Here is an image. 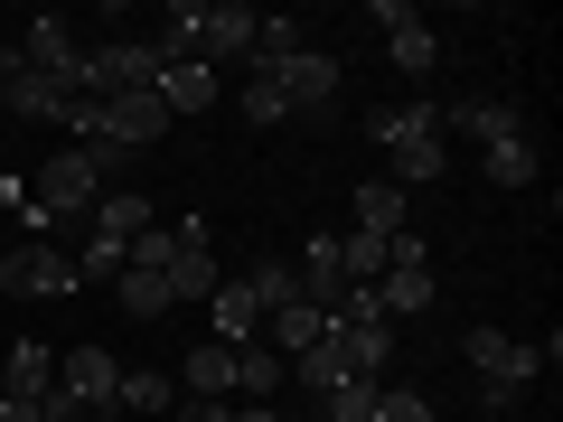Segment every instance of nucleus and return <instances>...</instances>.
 Segmentation results:
<instances>
[{"mask_svg":"<svg viewBox=\"0 0 563 422\" xmlns=\"http://www.w3.org/2000/svg\"><path fill=\"white\" fill-rule=\"evenodd\" d=\"M141 273H161L169 281V310L179 301H217V244H207V216H179V225H151V235L132 244Z\"/></svg>","mask_w":563,"mask_h":422,"instance_id":"nucleus-1","label":"nucleus"},{"mask_svg":"<svg viewBox=\"0 0 563 422\" xmlns=\"http://www.w3.org/2000/svg\"><path fill=\"white\" fill-rule=\"evenodd\" d=\"M366 132L395 151V188L404 179H451V132H442V103H376Z\"/></svg>","mask_w":563,"mask_h":422,"instance_id":"nucleus-2","label":"nucleus"},{"mask_svg":"<svg viewBox=\"0 0 563 422\" xmlns=\"http://www.w3.org/2000/svg\"><path fill=\"white\" fill-rule=\"evenodd\" d=\"M563 357V338H544V347H526V338H507V329H470V366H479V395H488V413H517L526 395H536V376Z\"/></svg>","mask_w":563,"mask_h":422,"instance_id":"nucleus-3","label":"nucleus"},{"mask_svg":"<svg viewBox=\"0 0 563 422\" xmlns=\"http://www.w3.org/2000/svg\"><path fill=\"white\" fill-rule=\"evenodd\" d=\"M95 198H103V169L85 160L76 141H66V151H47V160L29 169V207H38V225H66V216H95Z\"/></svg>","mask_w":563,"mask_h":422,"instance_id":"nucleus-4","label":"nucleus"},{"mask_svg":"<svg viewBox=\"0 0 563 422\" xmlns=\"http://www.w3.org/2000/svg\"><path fill=\"white\" fill-rule=\"evenodd\" d=\"M432 291H442V281H432V244H422L413 225H404V235L385 244L376 301H385V320H422V310H432Z\"/></svg>","mask_w":563,"mask_h":422,"instance_id":"nucleus-5","label":"nucleus"},{"mask_svg":"<svg viewBox=\"0 0 563 422\" xmlns=\"http://www.w3.org/2000/svg\"><path fill=\"white\" fill-rule=\"evenodd\" d=\"M244 76H273L282 113H320V103L339 95V57H329V47H301V57H282V66H244Z\"/></svg>","mask_w":563,"mask_h":422,"instance_id":"nucleus-6","label":"nucleus"},{"mask_svg":"<svg viewBox=\"0 0 563 422\" xmlns=\"http://www.w3.org/2000/svg\"><path fill=\"white\" fill-rule=\"evenodd\" d=\"M0 263H10V301H66L76 291V254L66 244H0Z\"/></svg>","mask_w":563,"mask_h":422,"instance_id":"nucleus-7","label":"nucleus"},{"mask_svg":"<svg viewBox=\"0 0 563 422\" xmlns=\"http://www.w3.org/2000/svg\"><path fill=\"white\" fill-rule=\"evenodd\" d=\"M376 29H385V47H395V66L413 85H432V66H442V38H432V20L422 10H404V0H385L376 10Z\"/></svg>","mask_w":563,"mask_h":422,"instance_id":"nucleus-8","label":"nucleus"},{"mask_svg":"<svg viewBox=\"0 0 563 422\" xmlns=\"http://www.w3.org/2000/svg\"><path fill=\"white\" fill-rule=\"evenodd\" d=\"M113 385H122V366L103 357V347H66L57 357V395H76L95 422H113Z\"/></svg>","mask_w":563,"mask_h":422,"instance_id":"nucleus-9","label":"nucleus"},{"mask_svg":"<svg viewBox=\"0 0 563 422\" xmlns=\"http://www.w3.org/2000/svg\"><path fill=\"white\" fill-rule=\"evenodd\" d=\"M0 395H20V403H47V395H57V347L20 338L10 357H0Z\"/></svg>","mask_w":563,"mask_h":422,"instance_id":"nucleus-10","label":"nucleus"},{"mask_svg":"<svg viewBox=\"0 0 563 422\" xmlns=\"http://www.w3.org/2000/svg\"><path fill=\"white\" fill-rule=\"evenodd\" d=\"M151 225H161V207L141 198V188H103V198H95V235H113L122 254H132V244L151 235Z\"/></svg>","mask_w":563,"mask_h":422,"instance_id":"nucleus-11","label":"nucleus"},{"mask_svg":"<svg viewBox=\"0 0 563 422\" xmlns=\"http://www.w3.org/2000/svg\"><path fill=\"white\" fill-rule=\"evenodd\" d=\"M151 95L169 103V122H188V113H207V103H217L225 85H217V66H198V57H179V66H161V85H151Z\"/></svg>","mask_w":563,"mask_h":422,"instance_id":"nucleus-12","label":"nucleus"},{"mask_svg":"<svg viewBox=\"0 0 563 422\" xmlns=\"http://www.w3.org/2000/svg\"><path fill=\"white\" fill-rule=\"evenodd\" d=\"M207 320H217V347H254V338H263V301L244 291V281H217Z\"/></svg>","mask_w":563,"mask_h":422,"instance_id":"nucleus-13","label":"nucleus"},{"mask_svg":"<svg viewBox=\"0 0 563 422\" xmlns=\"http://www.w3.org/2000/svg\"><path fill=\"white\" fill-rule=\"evenodd\" d=\"M291 385H301L310 403H329L339 385H357V366H347V347H339V338H320V347H301V357H291Z\"/></svg>","mask_w":563,"mask_h":422,"instance_id":"nucleus-14","label":"nucleus"},{"mask_svg":"<svg viewBox=\"0 0 563 422\" xmlns=\"http://www.w3.org/2000/svg\"><path fill=\"white\" fill-rule=\"evenodd\" d=\"M329 338L347 347V366H357L366 385H385V357H395V320H357V329H347V320H329Z\"/></svg>","mask_w":563,"mask_h":422,"instance_id":"nucleus-15","label":"nucleus"},{"mask_svg":"<svg viewBox=\"0 0 563 422\" xmlns=\"http://www.w3.org/2000/svg\"><path fill=\"white\" fill-rule=\"evenodd\" d=\"M179 385H188V395H207V403H235V347L198 338V347H188V366H179Z\"/></svg>","mask_w":563,"mask_h":422,"instance_id":"nucleus-16","label":"nucleus"},{"mask_svg":"<svg viewBox=\"0 0 563 422\" xmlns=\"http://www.w3.org/2000/svg\"><path fill=\"white\" fill-rule=\"evenodd\" d=\"M320 338H329V310H310V301H291V310L263 320V347H273V357H301V347H320Z\"/></svg>","mask_w":563,"mask_h":422,"instance_id":"nucleus-17","label":"nucleus"},{"mask_svg":"<svg viewBox=\"0 0 563 422\" xmlns=\"http://www.w3.org/2000/svg\"><path fill=\"white\" fill-rule=\"evenodd\" d=\"M282 385H291V357H273L263 338H254V347H235V395H244V403H273Z\"/></svg>","mask_w":563,"mask_h":422,"instance_id":"nucleus-18","label":"nucleus"},{"mask_svg":"<svg viewBox=\"0 0 563 422\" xmlns=\"http://www.w3.org/2000/svg\"><path fill=\"white\" fill-rule=\"evenodd\" d=\"M479 169H488L498 188H536L544 151H536V132H517V141H488V151H479Z\"/></svg>","mask_w":563,"mask_h":422,"instance_id":"nucleus-19","label":"nucleus"},{"mask_svg":"<svg viewBox=\"0 0 563 422\" xmlns=\"http://www.w3.org/2000/svg\"><path fill=\"white\" fill-rule=\"evenodd\" d=\"M357 235H376V244L404 235V188H395V179H366V188H357Z\"/></svg>","mask_w":563,"mask_h":422,"instance_id":"nucleus-20","label":"nucleus"},{"mask_svg":"<svg viewBox=\"0 0 563 422\" xmlns=\"http://www.w3.org/2000/svg\"><path fill=\"white\" fill-rule=\"evenodd\" d=\"M244 291H254V301H263V320H273V310H291V301H301V263H291V254L254 263V273H244Z\"/></svg>","mask_w":563,"mask_h":422,"instance_id":"nucleus-21","label":"nucleus"},{"mask_svg":"<svg viewBox=\"0 0 563 422\" xmlns=\"http://www.w3.org/2000/svg\"><path fill=\"white\" fill-rule=\"evenodd\" d=\"M113 301L132 310V320H169V281H161V273H141V263H122V281H113Z\"/></svg>","mask_w":563,"mask_h":422,"instance_id":"nucleus-22","label":"nucleus"},{"mask_svg":"<svg viewBox=\"0 0 563 422\" xmlns=\"http://www.w3.org/2000/svg\"><path fill=\"white\" fill-rule=\"evenodd\" d=\"M113 413H169V376H161V366H122Z\"/></svg>","mask_w":563,"mask_h":422,"instance_id":"nucleus-23","label":"nucleus"},{"mask_svg":"<svg viewBox=\"0 0 563 422\" xmlns=\"http://www.w3.org/2000/svg\"><path fill=\"white\" fill-rule=\"evenodd\" d=\"M122 263H132V254H122L113 235H85L76 244V291H85V281H122Z\"/></svg>","mask_w":563,"mask_h":422,"instance_id":"nucleus-24","label":"nucleus"},{"mask_svg":"<svg viewBox=\"0 0 563 422\" xmlns=\"http://www.w3.org/2000/svg\"><path fill=\"white\" fill-rule=\"evenodd\" d=\"M376 395H385V385H366V376H357V385H339L320 413H329V422H376Z\"/></svg>","mask_w":563,"mask_h":422,"instance_id":"nucleus-25","label":"nucleus"},{"mask_svg":"<svg viewBox=\"0 0 563 422\" xmlns=\"http://www.w3.org/2000/svg\"><path fill=\"white\" fill-rule=\"evenodd\" d=\"M376 422H432V403H422L413 385H385V395H376Z\"/></svg>","mask_w":563,"mask_h":422,"instance_id":"nucleus-26","label":"nucleus"},{"mask_svg":"<svg viewBox=\"0 0 563 422\" xmlns=\"http://www.w3.org/2000/svg\"><path fill=\"white\" fill-rule=\"evenodd\" d=\"M244 122H291L282 95H273V76H244Z\"/></svg>","mask_w":563,"mask_h":422,"instance_id":"nucleus-27","label":"nucleus"},{"mask_svg":"<svg viewBox=\"0 0 563 422\" xmlns=\"http://www.w3.org/2000/svg\"><path fill=\"white\" fill-rule=\"evenodd\" d=\"M179 422H235V403H207V395H188V403H179Z\"/></svg>","mask_w":563,"mask_h":422,"instance_id":"nucleus-28","label":"nucleus"},{"mask_svg":"<svg viewBox=\"0 0 563 422\" xmlns=\"http://www.w3.org/2000/svg\"><path fill=\"white\" fill-rule=\"evenodd\" d=\"M10 207L29 216V179H20V169H0V216H10Z\"/></svg>","mask_w":563,"mask_h":422,"instance_id":"nucleus-29","label":"nucleus"},{"mask_svg":"<svg viewBox=\"0 0 563 422\" xmlns=\"http://www.w3.org/2000/svg\"><path fill=\"white\" fill-rule=\"evenodd\" d=\"M0 422H38V403H20V395H0Z\"/></svg>","mask_w":563,"mask_h":422,"instance_id":"nucleus-30","label":"nucleus"},{"mask_svg":"<svg viewBox=\"0 0 563 422\" xmlns=\"http://www.w3.org/2000/svg\"><path fill=\"white\" fill-rule=\"evenodd\" d=\"M235 422H282V413H273V403H235Z\"/></svg>","mask_w":563,"mask_h":422,"instance_id":"nucleus-31","label":"nucleus"},{"mask_svg":"<svg viewBox=\"0 0 563 422\" xmlns=\"http://www.w3.org/2000/svg\"><path fill=\"white\" fill-rule=\"evenodd\" d=\"M0 301H10V263H0Z\"/></svg>","mask_w":563,"mask_h":422,"instance_id":"nucleus-32","label":"nucleus"},{"mask_svg":"<svg viewBox=\"0 0 563 422\" xmlns=\"http://www.w3.org/2000/svg\"><path fill=\"white\" fill-rule=\"evenodd\" d=\"M0 122H10V85H0Z\"/></svg>","mask_w":563,"mask_h":422,"instance_id":"nucleus-33","label":"nucleus"}]
</instances>
